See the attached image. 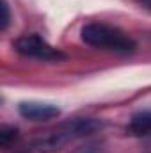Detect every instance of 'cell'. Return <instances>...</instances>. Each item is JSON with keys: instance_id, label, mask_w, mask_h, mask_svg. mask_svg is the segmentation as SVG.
Instances as JSON below:
<instances>
[{"instance_id": "9c48e42d", "label": "cell", "mask_w": 151, "mask_h": 153, "mask_svg": "<svg viewBox=\"0 0 151 153\" xmlns=\"http://www.w3.org/2000/svg\"><path fill=\"white\" fill-rule=\"evenodd\" d=\"M137 2H139L144 9H148V11L151 13V0H137Z\"/></svg>"}, {"instance_id": "7a4b0ae2", "label": "cell", "mask_w": 151, "mask_h": 153, "mask_svg": "<svg viewBox=\"0 0 151 153\" xmlns=\"http://www.w3.org/2000/svg\"><path fill=\"white\" fill-rule=\"evenodd\" d=\"M80 38L85 45L98 48V50H107L114 53H133L137 48V43L130 38L126 32H123L121 29L107 25V23H87L84 25Z\"/></svg>"}, {"instance_id": "277c9868", "label": "cell", "mask_w": 151, "mask_h": 153, "mask_svg": "<svg viewBox=\"0 0 151 153\" xmlns=\"http://www.w3.org/2000/svg\"><path fill=\"white\" fill-rule=\"evenodd\" d=\"M18 112L29 121H50L61 116V109L53 103L44 102H21L18 105Z\"/></svg>"}, {"instance_id": "ba28073f", "label": "cell", "mask_w": 151, "mask_h": 153, "mask_svg": "<svg viewBox=\"0 0 151 153\" xmlns=\"http://www.w3.org/2000/svg\"><path fill=\"white\" fill-rule=\"evenodd\" d=\"M75 153H103V146L98 143H93V144H87V146L76 150Z\"/></svg>"}, {"instance_id": "3957f363", "label": "cell", "mask_w": 151, "mask_h": 153, "mask_svg": "<svg viewBox=\"0 0 151 153\" xmlns=\"http://www.w3.org/2000/svg\"><path fill=\"white\" fill-rule=\"evenodd\" d=\"M14 50L27 59H34V61H41V62H61L66 59V55L59 48L52 46L39 34L20 36L14 41Z\"/></svg>"}, {"instance_id": "6da1fadb", "label": "cell", "mask_w": 151, "mask_h": 153, "mask_svg": "<svg viewBox=\"0 0 151 153\" xmlns=\"http://www.w3.org/2000/svg\"><path fill=\"white\" fill-rule=\"evenodd\" d=\"M101 126L103 123L94 117H76V119L64 121L57 128L48 132L44 137L38 139L34 143V150L38 153H57L68 144L94 134Z\"/></svg>"}, {"instance_id": "8992f818", "label": "cell", "mask_w": 151, "mask_h": 153, "mask_svg": "<svg viewBox=\"0 0 151 153\" xmlns=\"http://www.w3.org/2000/svg\"><path fill=\"white\" fill-rule=\"evenodd\" d=\"M18 137V130L14 128V126H2V130H0V144H2V148H7L11 143H14V139Z\"/></svg>"}, {"instance_id": "5b68a950", "label": "cell", "mask_w": 151, "mask_h": 153, "mask_svg": "<svg viewBox=\"0 0 151 153\" xmlns=\"http://www.w3.org/2000/svg\"><path fill=\"white\" fill-rule=\"evenodd\" d=\"M126 132L132 137H146L151 134V111H139L130 117Z\"/></svg>"}, {"instance_id": "52a82bcc", "label": "cell", "mask_w": 151, "mask_h": 153, "mask_svg": "<svg viewBox=\"0 0 151 153\" xmlns=\"http://www.w3.org/2000/svg\"><path fill=\"white\" fill-rule=\"evenodd\" d=\"M2 20H0V29L2 30H7L9 23H11V9H9V2L7 0H2Z\"/></svg>"}]
</instances>
